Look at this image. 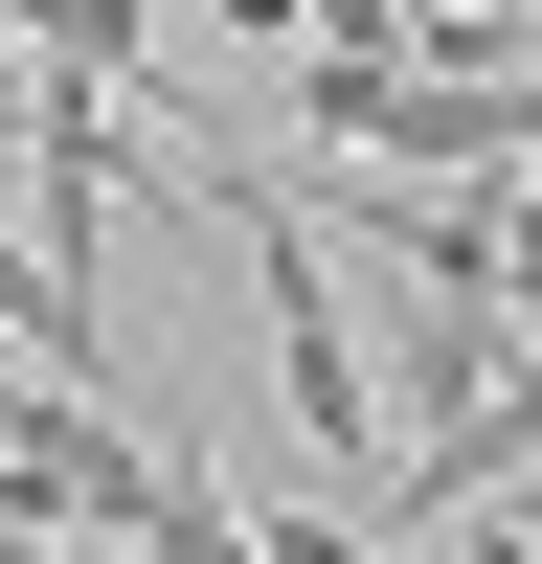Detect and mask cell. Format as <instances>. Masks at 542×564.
Segmentation results:
<instances>
[{"mask_svg":"<svg viewBox=\"0 0 542 564\" xmlns=\"http://www.w3.org/2000/svg\"><path fill=\"white\" fill-rule=\"evenodd\" d=\"M294 135L361 181H520L542 68H430V45H294Z\"/></svg>","mask_w":542,"mask_h":564,"instance_id":"6da1fadb","label":"cell"},{"mask_svg":"<svg viewBox=\"0 0 542 564\" xmlns=\"http://www.w3.org/2000/svg\"><path fill=\"white\" fill-rule=\"evenodd\" d=\"M204 204L249 226V271H271V406H294V452L361 497V452H384V384H361V339H339V271H316V181L204 159Z\"/></svg>","mask_w":542,"mask_h":564,"instance_id":"7a4b0ae2","label":"cell"}]
</instances>
